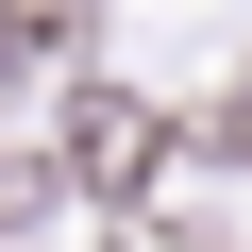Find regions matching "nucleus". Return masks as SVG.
Instances as JSON below:
<instances>
[{
    "label": "nucleus",
    "instance_id": "f257e3e1",
    "mask_svg": "<svg viewBox=\"0 0 252 252\" xmlns=\"http://www.w3.org/2000/svg\"><path fill=\"white\" fill-rule=\"evenodd\" d=\"M51 168H67V185H101V202H135V185L168 168V118H152L135 84H84V101H67V135H51Z\"/></svg>",
    "mask_w": 252,
    "mask_h": 252
},
{
    "label": "nucleus",
    "instance_id": "f03ea898",
    "mask_svg": "<svg viewBox=\"0 0 252 252\" xmlns=\"http://www.w3.org/2000/svg\"><path fill=\"white\" fill-rule=\"evenodd\" d=\"M51 185H67V168H51V152H0V235H17V219H34V202H51Z\"/></svg>",
    "mask_w": 252,
    "mask_h": 252
}]
</instances>
